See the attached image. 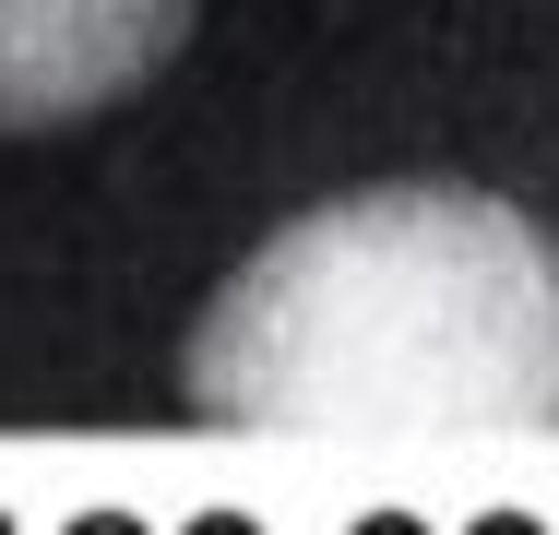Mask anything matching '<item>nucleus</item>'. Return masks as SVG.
I'll list each match as a JSON object with an SVG mask.
<instances>
[{
	"mask_svg": "<svg viewBox=\"0 0 559 535\" xmlns=\"http://www.w3.org/2000/svg\"><path fill=\"white\" fill-rule=\"evenodd\" d=\"M203 0H0V131H72L131 107Z\"/></svg>",
	"mask_w": 559,
	"mask_h": 535,
	"instance_id": "f03ea898",
	"label": "nucleus"
},
{
	"mask_svg": "<svg viewBox=\"0 0 559 535\" xmlns=\"http://www.w3.org/2000/svg\"><path fill=\"white\" fill-rule=\"evenodd\" d=\"M179 393L215 428H559V238L452 179L310 203L203 298Z\"/></svg>",
	"mask_w": 559,
	"mask_h": 535,
	"instance_id": "f257e3e1",
	"label": "nucleus"
}]
</instances>
